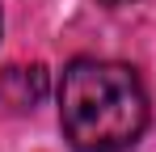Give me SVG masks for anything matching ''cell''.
Instances as JSON below:
<instances>
[{
    "label": "cell",
    "mask_w": 156,
    "mask_h": 152,
    "mask_svg": "<svg viewBox=\"0 0 156 152\" xmlns=\"http://www.w3.org/2000/svg\"><path fill=\"white\" fill-rule=\"evenodd\" d=\"M47 68L42 63H13V68H4L0 72V106L9 110V114H30V110H38L42 97H47Z\"/></svg>",
    "instance_id": "obj_2"
},
{
    "label": "cell",
    "mask_w": 156,
    "mask_h": 152,
    "mask_svg": "<svg viewBox=\"0 0 156 152\" xmlns=\"http://www.w3.org/2000/svg\"><path fill=\"white\" fill-rule=\"evenodd\" d=\"M59 127L76 152H127L148 127L139 72L114 59H72L59 85Z\"/></svg>",
    "instance_id": "obj_1"
},
{
    "label": "cell",
    "mask_w": 156,
    "mask_h": 152,
    "mask_svg": "<svg viewBox=\"0 0 156 152\" xmlns=\"http://www.w3.org/2000/svg\"><path fill=\"white\" fill-rule=\"evenodd\" d=\"M101 4H110V9H118V4H135V0H101Z\"/></svg>",
    "instance_id": "obj_3"
}]
</instances>
